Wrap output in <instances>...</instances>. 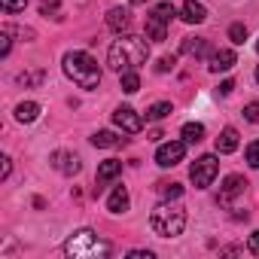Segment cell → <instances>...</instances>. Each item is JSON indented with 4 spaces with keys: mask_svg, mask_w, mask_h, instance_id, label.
<instances>
[{
    "mask_svg": "<svg viewBox=\"0 0 259 259\" xmlns=\"http://www.w3.org/2000/svg\"><path fill=\"white\" fill-rule=\"evenodd\" d=\"M0 162H4V168H0V177L7 180V177H10V171H13V159H10V156H4Z\"/></svg>",
    "mask_w": 259,
    "mask_h": 259,
    "instance_id": "obj_33",
    "label": "cell"
},
{
    "mask_svg": "<svg viewBox=\"0 0 259 259\" xmlns=\"http://www.w3.org/2000/svg\"><path fill=\"white\" fill-rule=\"evenodd\" d=\"M177 16V10L171 7V4H156L153 10H150V16H147V37L150 40H156V43H162L165 37H168V22Z\"/></svg>",
    "mask_w": 259,
    "mask_h": 259,
    "instance_id": "obj_5",
    "label": "cell"
},
{
    "mask_svg": "<svg viewBox=\"0 0 259 259\" xmlns=\"http://www.w3.org/2000/svg\"><path fill=\"white\" fill-rule=\"evenodd\" d=\"M256 49H259V43H256Z\"/></svg>",
    "mask_w": 259,
    "mask_h": 259,
    "instance_id": "obj_37",
    "label": "cell"
},
{
    "mask_svg": "<svg viewBox=\"0 0 259 259\" xmlns=\"http://www.w3.org/2000/svg\"><path fill=\"white\" fill-rule=\"evenodd\" d=\"M183 141H186V144L204 141V125H201V122H186V125H183Z\"/></svg>",
    "mask_w": 259,
    "mask_h": 259,
    "instance_id": "obj_20",
    "label": "cell"
},
{
    "mask_svg": "<svg viewBox=\"0 0 259 259\" xmlns=\"http://www.w3.org/2000/svg\"><path fill=\"white\" fill-rule=\"evenodd\" d=\"M37 116H40V104H34V101H22L16 107V119L19 122H34Z\"/></svg>",
    "mask_w": 259,
    "mask_h": 259,
    "instance_id": "obj_19",
    "label": "cell"
},
{
    "mask_svg": "<svg viewBox=\"0 0 259 259\" xmlns=\"http://www.w3.org/2000/svg\"><path fill=\"white\" fill-rule=\"evenodd\" d=\"M229 40L241 46V43L247 40V25H232V28H229Z\"/></svg>",
    "mask_w": 259,
    "mask_h": 259,
    "instance_id": "obj_25",
    "label": "cell"
},
{
    "mask_svg": "<svg viewBox=\"0 0 259 259\" xmlns=\"http://www.w3.org/2000/svg\"><path fill=\"white\" fill-rule=\"evenodd\" d=\"M232 89H235L232 79H223V82H220V95H232Z\"/></svg>",
    "mask_w": 259,
    "mask_h": 259,
    "instance_id": "obj_35",
    "label": "cell"
},
{
    "mask_svg": "<svg viewBox=\"0 0 259 259\" xmlns=\"http://www.w3.org/2000/svg\"><path fill=\"white\" fill-rule=\"evenodd\" d=\"M217 174H220V162H217V156H201V159H195L192 168H189V177H192L195 189H207V186L213 183Z\"/></svg>",
    "mask_w": 259,
    "mask_h": 259,
    "instance_id": "obj_6",
    "label": "cell"
},
{
    "mask_svg": "<svg viewBox=\"0 0 259 259\" xmlns=\"http://www.w3.org/2000/svg\"><path fill=\"white\" fill-rule=\"evenodd\" d=\"M183 156H186V141H168V144L159 147L156 162H159L162 168H174L177 162H183Z\"/></svg>",
    "mask_w": 259,
    "mask_h": 259,
    "instance_id": "obj_8",
    "label": "cell"
},
{
    "mask_svg": "<svg viewBox=\"0 0 259 259\" xmlns=\"http://www.w3.org/2000/svg\"><path fill=\"white\" fill-rule=\"evenodd\" d=\"M247 250H250L253 256H259V232H253V235H250V241H247Z\"/></svg>",
    "mask_w": 259,
    "mask_h": 259,
    "instance_id": "obj_32",
    "label": "cell"
},
{
    "mask_svg": "<svg viewBox=\"0 0 259 259\" xmlns=\"http://www.w3.org/2000/svg\"><path fill=\"white\" fill-rule=\"evenodd\" d=\"M256 82H259V67H256Z\"/></svg>",
    "mask_w": 259,
    "mask_h": 259,
    "instance_id": "obj_36",
    "label": "cell"
},
{
    "mask_svg": "<svg viewBox=\"0 0 259 259\" xmlns=\"http://www.w3.org/2000/svg\"><path fill=\"white\" fill-rule=\"evenodd\" d=\"M183 22H189V25H201L204 19H207V10L201 7V4H195V0H186L183 4V16H180Z\"/></svg>",
    "mask_w": 259,
    "mask_h": 259,
    "instance_id": "obj_14",
    "label": "cell"
},
{
    "mask_svg": "<svg viewBox=\"0 0 259 259\" xmlns=\"http://www.w3.org/2000/svg\"><path fill=\"white\" fill-rule=\"evenodd\" d=\"M113 122L122 128V132H128V135H138L141 128H144V119H141L138 110H132V107H119V110L113 113Z\"/></svg>",
    "mask_w": 259,
    "mask_h": 259,
    "instance_id": "obj_9",
    "label": "cell"
},
{
    "mask_svg": "<svg viewBox=\"0 0 259 259\" xmlns=\"http://www.w3.org/2000/svg\"><path fill=\"white\" fill-rule=\"evenodd\" d=\"M128 256H132V259H153V253H150V250H132Z\"/></svg>",
    "mask_w": 259,
    "mask_h": 259,
    "instance_id": "obj_34",
    "label": "cell"
},
{
    "mask_svg": "<svg viewBox=\"0 0 259 259\" xmlns=\"http://www.w3.org/2000/svg\"><path fill=\"white\" fill-rule=\"evenodd\" d=\"M10 49H13V37H10V28L4 31V34H0V55H10Z\"/></svg>",
    "mask_w": 259,
    "mask_h": 259,
    "instance_id": "obj_30",
    "label": "cell"
},
{
    "mask_svg": "<svg viewBox=\"0 0 259 259\" xmlns=\"http://www.w3.org/2000/svg\"><path fill=\"white\" fill-rule=\"evenodd\" d=\"M147 58H150V46H147L144 37H135V34L119 37V40L110 46V52H107V64H110V70H116V73L138 70L141 64H147Z\"/></svg>",
    "mask_w": 259,
    "mask_h": 259,
    "instance_id": "obj_1",
    "label": "cell"
},
{
    "mask_svg": "<svg viewBox=\"0 0 259 259\" xmlns=\"http://www.w3.org/2000/svg\"><path fill=\"white\" fill-rule=\"evenodd\" d=\"M238 64V58H235V52L232 49H217L213 55H210V73H223V70H232Z\"/></svg>",
    "mask_w": 259,
    "mask_h": 259,
    "instance_id": "obj_11",
    "label": "cell"
},
{
    "mask_svg": "<svg viewBox=\"0 0 259 259\" xmlns=\"http://www.w3.org/2000/svg\"><path fill=\"white\" fill-rule=\"evenodd\" d=\"M238 144H241V135L235 132V128H223L220 132V138H217V153H235L238 150Z\"/></svg>",
    "mask_w": 259,
    "mask_h": 259,
    "instance_id": "obj_12",
    "label": "cell"
},
{
    "mask_svg": "<svg viewBox=\"0 0 259 259\" xmlns=\"http://www.w3.org/2000/svg\"><path fill=\"white\" fill-rule=\"evenodd\" d=\"M180 52H183V55H192V58H201V55L207 52V40H204V37H186L183 46H180Z\"/></svg>",
    "mask_w": 259,
    "mask_h": 259,
    "instance_id": "obj_16",
    "label": "cell"
},
{
    "mask_svg": "<svg viewBox=\"0 0 259 259\" xmlns=\"http://www.w3.org/2000/svg\"><path fill=\"white\" fill-rule=\"evenodd\" d=\"M119 174H122V162L119 159H107V162L98 165V183H107V180H113Z\"/></svg>",
    "mask_w": 259,
    "mask_h": 259,
    "instance_id": "obj_17",
    "label": "cell"
},
{
    "mask_svg": "<svg viewBox=\"0 0 259 259\" xmlns=\"http://www.w3.org/2000/svg\"><path fill=\"white\" fill-rule=\"evenodd\" d=\"M138 89H141V76H138V70H125V73H122V92L135 95Z\"/></svg>",
    "mask_w": 259,
    "mask_h": 259,
    "instance_id": "obj_21",
    "label": "cell"
},
{
    "mask_svg": "<svg viewBox=\"0 0 259 259\" xmlns=\"http://www.w3.org/2000/svg\"><path fill=\"white\" fill-rule=\"evenodd\" d=\"M128 201H132V198H128V189L125 186H116L113 195H110V201H107V210L110 213H125L128 210Z\"/></svg>",
    "mask_w": 259,
    "mask_h": 259,
    "instance_id": "obj_15",
    "label": "cell"
},
{
    "mask_svg": "<svg viewBox=\"0 0 259 259\" xmlns=\"http://www.w3.org/2000/svg\"><path fill=\"white\" fill-rule=\"evenodd\" d=\"M58 10V0H40V13L43 16H49V13H55Z\"/></svg>",
    "mask_w": 259,
    "mask_h": 259,
    "instance_id": "obj_31",
    "label": "cell"
},
{
    "mask_svg": "<svg viewBox=\"0 0 259 259\" xmlns=\"http://www.w3.org/2000/svg\"><path fill=\"white\" fill-rule=\"evenodd\" d=\"M150 226L159 238H177L186 229V210L177 204H159L150 217Z\"/></svg>",
    "mask_w": 259,
    "mask_h": 259,
    "instance_id": "obj_4",
    "label": "cell"
},
{
    "mask_svg": "<svg viewBox=\"0 0 259 259\" xmlns=\"http://www.w3.org/2000/svg\"><path fill=\"white\" fill-rule=\"evenodd\" d=\"M247 186H250V183H247L241 174H229L226 183H223V189H220V204H223V207H235V198L244 195Z\"/></svg>",
    "mask_w": 259,
    "mask_h": 259,
    "instance_id": "obj_7",
    "label": "cell"
},
{
    "mask_svg": "<svg viewBox=\"0 0 259 259\" xmlns=\"http://www.w3.org/2000/svg\"><path fill=\"white\" fill-rule=\"evenodd\" d=\"M159 195L168 201V198H180L183 195V186L180 183H159Z\"/></svg>",
    "mask_w": 259,
    "mask_h": 259,
    "instance_id": "obj_23",
    "label": "cell"
},
{
    "mask_svg": "<svg viewBox=\"0 0 259 259\" xmlns=\"http://www.w3.org/2000/svg\"><path fill=\"white\" fill-rule=\"evenodd\" d=\"M244 119L253 122V125H259V101H250V104L244 107Z\"/></svg>",
    "mask_w": 259,
    "mask_h": 259,
    "instance_id": "obj_27",
    "label": "cell"
},
{
    "mask_svg": "<svg viewBox=\"0 0 259 259\" xmlns=\"http://www.w3.org/2000/svg\"><path fill=\"white\" fill-rule=\"evenodd\" d=\"M128 25H132V19H128V10H122V7H113V10L107 13V28H110V31L122 34V31H128Z\"/></svg>",
    "mask_w": 259,
    "mask_h": 259,
    "instance_id": "obj_13",
    "label": "cell"
},
{
    "mask_svg": "<svg viewBox=\"0 0 259 259\" xmlns=\"http://www.w3.org/2000/svg\"><path fill=\"white\" fill-rule=\"evenodd\" d=\"M0 7H4V13H25L28 0H0Z\"/></svg>",
    "mask_w": 259,
    "mask_h": 259,
    "instance_id": "obj_26",
    "label": "cell"
},
{
    "mask_svg": "<svg viewBox=\"0 0 259 259\" xmlns=\"http://www.w3.org/2000/svg\"><path fill=\"white\" fill-rule=\"evenodd\" d=\"M43 70H25V73H19V82L22 85H37V82H43Z\"/></svg>",
    "mask_w": 259,
    "mask_h": 259,
    "instance_id": "obj_24",
    "label": "cell"
},
{
    "mask_svg": "<svg viewBox=\"0 0 259 259\" xmlns=\"http://www.w3.org/2000/svg\"><path fill=\"white\" fill-rule=\"evenodd\" d=\"M174 64H177V58H174V55H162V58H159V64H156V70H159V73H168V70H174Z\"/></svg>",
    "mask_w": 259,
    "mask_h": 259,
    "instance_id": "obj_29",
    "label": "cell"
},
{
    "mask_svg": "<svg viewBox=\"0 0 259 259\" xmlns=\"http://www.w3.org/2000/svg\"><path fill=\"white\" fill-rule=\"evenodd\" d=\"M168 113H171V104H168V101H159V104H153V107L147 110V119H150V122H162Z\"/></svg>",
    "mask_w": 259,
    "mask_h": 259,
    "instance_id": "obj_22",
    "label": "cell"
},
{
    "mask_svg": "<svg viewBox=\"0 0 259 259\" xmlns=\"http://www.w3.org/2000/svg\"><path fill=\"white\" fill-rule=\"evenodd\" d=\"M125 138H119V135H113V132H95L92 135V144L95 147H101V150H113V147H119Z\"/></svg>",
    "mask_w": 259,
    "mask_h": 259,
    "instance_id": "obj_18",
    "label": "cell"
},
{
    "mask_svg": "<svg viewBox=\"0 0 259 259\" xmlns=\"http://www.w3.org/2000/svg\"><path fill=\"white\" fill-rule=\"evenodd\" d=\"M52 168L55 171H61L64 177H73V174H79V159L73 156V153H64V150H58V153H52Z\"/></svg>",
    "mask_w": 259,
    "mask_h": 259,
    "instance_id": "obj_10",
    "label": "cell"
},
{
    "mask_svg": "<svg viewBox=\"0 0 259 259\" xmlns=\"http://www.w3.org/2000/svg\"><path fill=\"white\" fill-rule=\"evenodd\" d=\"M247 165H250V168H259V141H253V144L247 147Z\"/></svg>",
    "mask_w": 259,
    "mask_h": 259,
    "instance_id": "obj_28",
    "label": "cell"
},
{
    "mask_svg": "<svg viewBox=\"0 0 259 259\" xmlns=\"http://www.w3.org/2000/svg\"><path fill=\"white\" fill-rule=\"evenodd\" d=\"M64 73L79 89H98L101 85V67L89 52H67L64 55Z\"/></svg>",
    "mask_w": 259,
    "mask_h": 259,
    "instance_id": "obj_3",
    "label": "cell"
},
{
    "mask_svg": "<svg viewBox=\"0 0 259 259\" xmlns=\"http://www.w3.org/2000/svg\"><path fill=\"white\" fill-rule=\"evenodd\" d=\"M64 256H70V259H104V256H110V244L104 238H98V232L79 229L64 241Z\"/></svg>",
    "mask_w": 259,
    "mask_h": 259,
    "instance_id": "obj_2",
    "label": "cell"
}]
</instances>
